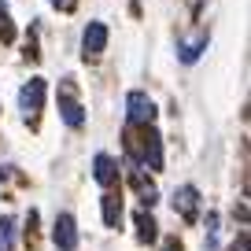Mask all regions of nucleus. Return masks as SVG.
I'll use <instances>...</instances> for the list:
<instances>
[{
    "mask_svg": "<svg viewBox=\"0 0 251 251\" xmlns=\"http://www.w3.org/2000/svg\"><path fill=\"white\" fill-rule=\"evenodd\" d=\"M126 107H129V122L133 126H151V118H155V103L144 93H129L126 96Z\"/></svg>",
    "mask_w": 251,
    "mask_h": 251,
    "instance_id": "obj_1",
    "label": "nucleus"
},
{
    "mask_svg": "<svg viewBox=\"0 0 251 251\" xmlns=\"http://www.w3.org/2000/svg\"><path fill=\"white\" fill-rule=\"evenodd\" d=\"M41 100H45V78H30L23 85V93H19V107H23V115H37L41 111Z\"/></svg>",
    "mask_w": 251,
    "mask_h": 251,
    "instance_id": "obj_2",
    "label": "nucleus"
},
{
    "mask_svg": "<svg viewBox=\"0 0 251 251\" xmlns=\"http://www.w3.org/2000/svg\"><path fill=\"white\" fill-rule=\"evenodd\" d=\"M52 240H55V248H59V251H74V248H78V229H74L71 214H59V218H55Z\"/></svg>",
    "mask_w": 251,
    "mask_h": 251,
    "instance_id": "obj_3",
    "label": "nucleus"
},
{
    "mask_svg": "<svg viewBox=\"0 0 251 251\" xmlns=\"http://www.w3.org/2000/svg\"><path fill=\"white\" fill-rule=\"evenodd\" d=\"M174 211H181V218H196L200 214V192L192 185H181L177 192H174Z\"/></svg>",
    "mask_w": 251,
    "mask_h": 251,
    "instance_id": "obj_4",
    "label": "nucleus"
},
{
    "mask_svg": "<svg viewBox=\"0 0 251 251\" xmlns=\"http://www.w3.org/2000/svg\"><path fill=\"white\" fill-rule=\"evenodd\" d=\"M93 177H96V185L111 188V185L118 181V163H115L111 155H103V151H100V155L93 159Z\"/></svg>",
    "mask_w": 251,
    "mask_h": 251,
    "instance_id": "obj_5",
    "label": "nucleus"
},
{
    "mask_svg": "<svg viewBox=\"0 0 251 251\" xmlns=\"http://www.w3.org/2000/svg\"><path fill=\"white\" fill-rule=\"evenodd\" d=\"M103 45H107V26H103V23H89L85 37H81V48H85V55H100Z\"/></svg>",
    "mask_w": 251,
    "mask_h": 251,
    "instance_id": "obj_6",
    "label": "nucleus"
},
{
    "mask_svg": "<svg viewBox=\"0 0 251 251\" xmlns=\"http://www.w3.org/2000/svg\"><path fill=\"white\" fill-rule=\"evenodd\" d=\"M59 111H63V122L67 126H74L78 129L81 122H85V111L74 103V96H71V89H63V96H59Z\"/></svg>",
    "mask_w": 251,
    "mask_h": 251,
    "instance_id": "obj_7",
    "label": "nucleus"
},
{
    "mask_svg": "<svg viewBox=\"0 0 251 251\" xmlns=\"http://www.w3.org/2000/svg\"><path fill=\"white\" fill-rule=\"evenodd\" d=\"M203 48H207V33H203V37H196V41H181V45H177V52H181V63H196Z\"/></svg>",
    "mask_w": 251,
    "mask_h": 251,
    "instance_id": "obj_8",
    "label": "nucleus"
},
{
    "mask_svg": "<svg viewBox=\"0 0 251 251\" xmlns=\"http://www.w3.org/2000/svg\"><path fill=\"white\" fill-rule=\"evenodd\" d=\"M144 163H148L151 170H159V166H163V151H159V133H155V129H148V144H144Z\"/></svg>",
    "mask_w": 251,
    "mask_h": 251,
    "instance_id": "obj_9",
    "label": "nucleus"
},
{
    "mask_svg": "<svg viewBox=\"0 0 251 251\" xmlns=\"http://www.w3.org/2000/svg\"><path fill=\"white\" fill-rule=\"evenodd\" d=\"M103 222H107L111 229H115L118 222H122V200H118V196H111V192L103 196Z\"/></svg>",
    "mask_w": 251,
    "mask_h": 251,
    "instance_id": "obj_10",
    "label": "nucleus"
},
{
    "mask_svg": "<svg viewBox=\"0 0 251 251\" xmlns=\"http://www.w3.org/2000/svg\"><path fill=\"white\" fill-rule=\"evenodd\" d=\"M11 248H15V222L0 218V251H11Z\"/></svg>",
    "mask_w": 251,
    "mask_h": 251,
    "instance_id": "obj_11",
    "label": "nucleus"
},
{
    "mask_svg": "<svg viewBox=\"0 0 251 251\" xmlns=\"http://www.w3.org/2000/svg\"><path fill=\"white\" fill-rule=\"evenodd\" d=\"M137 233H141V240H144V244L155 240V222H151V214L137 211Z\"/></svg>",
    "mask_w": 251,
    "mask_h": 251,
    "instance_id": "obj_12",
    "label": "nucleus"
},
{
    "mask_svg": "<svg viewBox=\"0 0 251 251\" xmlns=\"http://www.w3.org/2000/svg\"><path fill=\"white\" fill-rule=\"evenodd\" d=\"M0 37L11 41V26H8V8H4V0H0Z\"/></svg>",
    "mask_w": 251,
    "mask_h": 251,
    "instance_id": "obj_13",
    "label": "nucleus"
},
{
    "mask_svg": "<svg viewBox=\"0 0 251 251\" xmlns=\"http://www.w3.org/2000/svg\"><path fill=\"white\" fill-rule=\"evenodd\" d=\"M55 8H63V11H74V4H78V0H52Z\"/></svg>",
    "mask_w": 251,
    "mask_h": 251,
    "instance_id": "obj_14",
    "label": "nucleus"
},
{
    "mask_svg": "<svg viewBox=\"0 0 251 251\" xmlns=\"http://www.w3.org/2000/svg\"><path fill=\"white\" fill-rule=\"evenodd\" d=\"M163 251H181V244H177V240H166V244H163Z\"/></svg>",
    "mask_w": 251,
    "mask_h": 251,
    "instance_id": "obj_15",
    "label": "nucleus"
}]
</instances>
